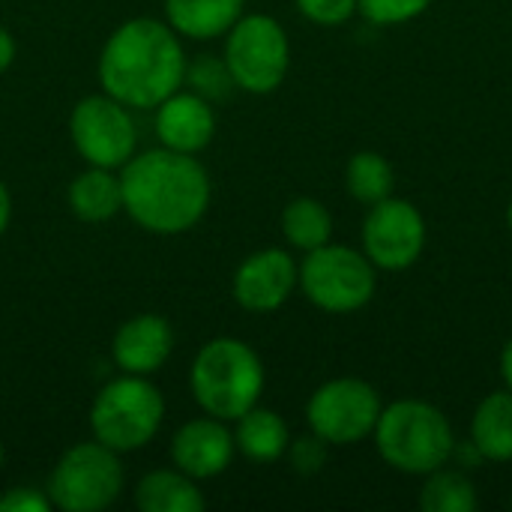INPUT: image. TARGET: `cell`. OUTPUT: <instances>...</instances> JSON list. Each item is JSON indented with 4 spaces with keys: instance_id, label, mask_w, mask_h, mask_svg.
Segmentation results:
<instances>
[{
    "instance_id": "obj_1",
    "label": "cell",
    "mask_w": 512,
    "mask_h": 512,
    "mask_svg": "<svg viewBox=\"0 0 512 512\" xmlns=\"http://www.w3.org/2000/svg\"><path fill=\"white\" fill-rule=\"evenodd\" d=\"M123 210L153 234H183L210 207V177L192 153L168 147L135 153L120 174Z\"/></svg>"
},
{
    "instance_id": "obj_2",
    "label": "cell",
    "mask_w": 512,
    "mask_h": 512,
    "mask_svg": "<svg viewBox=\"0 0 512 512\" xmlns=\"http://www.w3.org/2000/svg\"><path fill=\"white\" fill-rule=\"evenodd\" d=\"M186 54L177 30L156 18L120 24L99 57V81L126 108H156L186 81Z\"/></svg>"
},
{
    "instance_id": "obj_3",
    "label": "cell",
    "mask_w": 512,
    "mask_h": 512,
    "mask_svg": "<svg viewBox=\"0 0 512 512\" xmlns=\"http://www.w3.org/2000/svg\"><path fill=\"white\" fill-rule=\"evenodd\" d=\"M378 456L399 474L426 477L450 465L456 432L447 414L423 399H396L381 408L372 432Z\"/></svg>"
},
{
    "instance_id": "obj_4",
    "label": "cell",
    "mask_w": 512,
    "mask_h": 512,
    "mask_svg": "<svg viewBox=\"0 0 512 512\" xmlns=\"http://www.w3.org/2000/svg\"><path fill=\"white\" fill-rule=\"evenodd\" d=\"M192 396L207 417L237 423L264 393V363L252 345L219 336L210 339L189 372Z\"/></svg>"
},
{
    "instance_id": "obj_5",
    "label": "cell",
    "mask_w": 512,
    "mask_h": 512,
    "mask_svg": "<svg viewBox=\"0 0 512 512\" xmlns=\"http://www.w3.org/2000/svg\"><path fill=\"white\" fill-rule=\"evenodd\" d=\"M165 399L147 375H126L105 384L90 408V429L114 453H132L150 444L162 426Z\"/></svg>"
},
{
    "instance_id": "obj_6",
    "label": "cell",
    "mask_w": 512,
    "mask_h": 512,
    "mask_svg": "<svg viewBox=\"0 0 512 512\" xmlns=\"http://www.w3.org/2000/svg\"><path fill=\"white\" fill-rule=\"evenodd\" d=\"M297 285L321 312L348 315L372 303L378 291V267L366 258L363 249L324 243L306 252Z\"/></svg>"
},
{
    "instance_id": "obj_7",
    "label": "cell",
    "mask_w": 512,
    "mask_h": 512,
    "mask_svg": "<svg viewBox=\"0 0 512 512\" xmlns=\"http://www.w3.org/2000/svg\"><path fill=\"white\" fill-rule=\"evenodd\" d=\"M234 87L246 93H273L291 66V42L285 27L270 15H240L225 39L222 54Z\"/></svg>"
},
{
    "instance_id": "obj_8",
    "label": "cell",
    "mask_w": 512,
    "mask_h": 512,
    "mask_svg": "<svg viewBox=\"0 0 512 512\" xmlns=\"http://www.w3.org/2000/svg\"><path fill=\"white\" fill-rule=\"evenodd\" d=\"M123 489V468L111 447L90 441L60 456L48 477V498L63 512L108 510Z\"/></svg>"
},
{
    "instance_id": "obj_9",
    "label": "cell",
    "mask_w": 512,
    "mask_h": 512,
    "mask_svg": "<svg viewBox=\"0 0 512 512\" xmlns=\"http://www.w3.org/2000/svg\"><path fill=\"white\" fill-rule=\"evenodd\" d=\"M381 396L363 378H333L306 405L309 429L330 447H354L372 438L381 417Z\"/></svg>"
},
{
    "instance_id": "obj_10",
    "label": "cell",
    "mask_w": 512,
    "mask_h": 512,
    "mask_svg": "<svg viewBox=\"0 0 512 512\" xmlns=\"http://www.w3.org/2000/svg\"><path fill=\"white\" fill-rule=\"evenodd\" d=\"M69 135L84 162L96 168H123L135 156L138 132L129 108L114 96H84L69 117Z\"/></svg>"
},
{
    "instance_id": "obj_11",
    "label": "cell",
    "mask_w": 512,
    "mask_h": 512,
    "mask_svg": "<svg viewBox=\"0 0 512 512\" xmlns=\"http://www.w3.org/2000/svg\"><path fill=\"white\" fill-rule=\"evenodd\" d=\"M360 249L384 273L414 267L426 249V219L405 198H384L369 207L360 231Z\"/></svg>"
},
{
    "instance_id": "obj_12",
    "label": "cell",
    "mask_w": 512,
    "mask_h": 512,
    "mask_svg": "<svg viewBox=\"0 0 512 512\" xmlns=\"http://www.w3.org/2000/svg\"><path fill=\"white\" fill-rule=\"evenodd\" d=\"M300 279V267L285 249H261L249 255L231 282L234 300L246 312H276L288 303Z\"/></svg>"
},
{
    "instance_id": "obj_13",
    "label": "cell",
    "mask_w": 512,
    "mask_h": 512,
    "mask_svg": "<svg viewBox=\"0 0 512 512\" xmlns=\"http://www.w3.org/2000/svg\"><path fill=\"white\" fill-rule=\"evenodd\" d=\"M237 453L234 435L216 417L189 420L171 441V462L192 480H210L228 471Z\"/></svg>"
},
{
    "instance_id": "obj_14",
    "label": "cell",
    "mask_w": 512,
    "mask_h": 512,
    "mask_svg": "<svg viewBox=\"0 0 512 512\" xmlns=\"http://www.w3.org/2000/svg\"><path fill=\"white\" fill-rule=\"evenodd\" d=\"M174 348L171 324L162 315L144 312L129 318L111 342V357L126 375H153L165 366Z\"/></svg>"
},
{
    "instance_id": "obj_15",
    "label": "cell",
    "mask_w": 512,
    "mask_h": 512,
    "mask_svg": "<svg viewBox=\"0 0 512 512\" xmlns=\"http://www.w3.org/2000/svg\"><path fill=\"white\" fill-rule=\"evenodd\" d=\"M156 135L162 147L177 153H198L216 135L213 105L198 93H171L156 105Z\"/></svg>"
},
{
    "instance_id": "obj_16",
    "label": "cell",
    "mask_w": 512,
    "mask_h": 512,
    "mask_svg": "<svg viewBox=\"0 0 512 512\" xmlns=\"http://www.w3.org/2000/svg\"><path fill=\"white\" fill-rule=\"evenodd\" d=\"M471 441L486 462H512V390L489 393L471 417Z\"/></svg>"
},
{
    "instance_id": "obj_17",
    "label": "cell",
    "mask_w": 512,
    "mask_h": 512,
    "mask_svg": "<svg viewBox=\"0 0 512 512\" xmlns=\"http://www.w3.org/2000/svg\"><path fill=\"white\" fill-rule=\"evenodd\" d=\"M246 0H165L168 24L189 39H216L234 27Z\"/></svg>"
},
{
    "instance_id": "obj_18",
    "label": "cell",
    "mask_w": 512,
    "mask_h": 512,
    "mask_svg": "<svg viewBox=\"0 0 512 512\" xmlns=\"http://www.w3.org/2000/svg\"><path fill=\"white\" fill-rule=\"evenodd\" d=\"M69 210L90 225L108 222L123 210V189L120 177L111 174V168L90 165L84 174H78L69 186Z\"/></svg>"
},
{
    "instance_id": "obj_19",
    "label": "cell",
    "mask_w": 512,
    "mask_h": 512,
    "mask_svg": "<svg viewBox=\"0 0 512 512\" xmlns=\"http://www.w3.org/2000/svg\"><path fill=\"white\" fill-rule=\"evenodd\" d=\"M135 507L141 512H201L207 501L183 471H153L138 480Z\"/></svg>"
},
{
    "instance_id": "obj_20",
    "label": "cell",
    "mask_w": 512,
    "mask_h": 512,
    "mask_svg": "<svg viewBox=\"0 0 512 512\" xmlns=\"http://www.w3.org/2000/svg\"><path fill=\"white\" fill-rule=\"evenodd\" d=\"M234 444L246 459L267 465V462H276L288 453L291 432H288V423L276 411L255 405L252 411H246L237 420Z\"/></svg>"
},
{
    "instance_id": "obj_21",
    "label": "cell",
    "mask_w": 512,
    "mask_h": 512,
    "mask_svg": "<svg viewBox=\"0 0 512 512\" xmlns=\"http://www.w3.org/2000/svg\"><path fill=\"white\" fill-rule=\"evenodd\" d=\"M417 501L423 512H477L480 507V495L468 471L450 465L423 477V489Z\"/></svg>"
},
{
    "instance_id": "obj_22",
    "label": "cell",
    "mask_w": 512,
    "mask_h": 512,
    "mask_svg": "<svg viewBox=\"0 0 512 512\" xmlns=\"http://www.w3.org/2000/svg\"><path fill=\"white\" fill-rule=\"evenodd\" d=\"M282 234L294 249L312 252L333 240V216L318 198L300 195L282 210Z\"/></svg>"
},
{
    "instance_id": "obj_23",
    "label": "cell",
    "mask_w": 512,
    "mask_h": 512,
    "mask_svg": "<svg viewBox=\"0 0 512 512\" xmlns=\"http://www.w3.org/2000/svg\"><path fill=\"white\" fill-rule=\"evenodd\" d=\"M345 189L354 201L372 207L393 195L396 189V168L387 156L375 150H360L348 159L345 168Z\"/></svg>"
},
{
    "instance_id": "obj_24",
    "label": "cell",
    "mask_w": 512,
    "mask_h": 512,
    "mask_svg": "<svg viewBox=\"0 0 512 512\" xmlns=\"http://www.w3.org/2000/svg\"><path fill=\"white\" fill-rule=\"evenodd\" d=\"M186 78L195 87L192 93L204 96L207 102L210 99H222L234 87V78H231L225 60H216L213 54H201L192 66H186Z\"/></svg>"
},
{
    "instance_id": "obj_25",
    "label": "cell",
    "mask_w": 512,
    "mask_h": 512,
    "mask_svg": "<svg viewBox=\"0 0 512 512\" xmlns=\"http://www.w3.org/2000/svg\"><path fill=\"white\" fill-rule=\"evenodd\" d=\"M432 0H357V12L375 27H396L420 18Z\"/></svg>"
},
{
    "instance_id": "obj_26",
    "label": "cell",
    "mask_w": 512,
    "mask_h": 512,
    "mask_svg": "<svg viewBox=\"0 0 512 512\" xmlns=\"http://www.w3.org/2000/svg\"><path fill=\"white\" fill-rule=\"evenodd\" d=\"M303 18L321 27H339L357 15V0H297Z\"/></svg>"
},
{
    "instance_id": "obj_27",
    "label": "cell",
    "mask_w": 512,
    "mask_h": 512,
    "mask_svg": "<svg viewBox=\"0 0 512 512\" xmlns=\"http://www.w3.org/2000/svg\"><path fill=\"white\" fill-rule=\"evenodd\" d=\"M327 441H321L315 432L312 435H306V438H297V441H291L288 444V456H291V465H294V471H300V474H318L324 465H327Z\"/></svg>"
},
{
    "instance_id": "obj_28",
    "label": "cell",
    "mask_w": 512,
    "mask_h": 512,
    "mask_svg": "<svg viewBox=\"0 0 512 512\" xmlns=\"http://www.w3.org/2000/svg\"><path fill=\"white\" fill-rule=\"evenodd\" d=\"M51 498L39 489H9L0 495V512H48Z\"/></svg>"
},
{
    "instance_id": "obj_29",
    "label": "cell",
    "mask_w": 512,
    "mask_h": 512,
    "mask_svg": "<svg viewBox=\"0 0 512 512\" xmlns=\"http://www.w3.org/2000/svg\"><path fill=\"white\" fill-rule=\"evenodd\" d=\"M450 465H456V468H462V471H477L480 465H486V459H483V453L477 450V444L468 438V441H459L456 438V444H453V453H450Z\"/></svg>"
},
{
    "instance_id": "obj_30",
    "label": "cell",
    "mask_w": 512,
    "mask_h": 512,
    "mask_svg": "<svg viewBox=\"0 0 512 512\" xmlns=\"http://www.w3.org/2000/svg\"><path fill=\"white\" fill-rule=\"evenodd\" d=\"M15 60V39L9 36L6 27H0V72H6Z\"/></svg>"
},
{
    "instance_id": "obj_31",
    "label": "cell",
    "mask_w": 512,
    "mask_h": 512,
    "mask_svg": "<svg viewBox=\"0 0 512 512\" xmlns=\"http://www.w3.org/2000/svg\"><path fill=\"white\" fill-rule=\"evenodd\" d=\"M9 216H12V198H9V189L0 183V234L9 228Z\"/></svg>"
},
{
    "instance_id": "obj_32",
    "label": "cell",
    "mask_w": 512,
    "mask_h": 512,
    "mask_svg": "<svg viewBox=\"0 0 512 512\" xmlns=\"http://www.w3.org/2000/svg\"><path fill=\"white\" fill-rule=\"evenodd\" d=\"M501 378H504V384L512 390V336L507 339L504 351H501Z\"/></svg>"
},
{
    "instance_id": "obj_33",
    "label": "cell",
    "mask_w": 512,
    "mask_h": 512,
    "mask_svg": "<svg viewBox=\"0 0 512 512\" xmlns=\"http://www.w3.org/2000/svg\"><path fill=\"white\" fill-rule=\"evenodd\" d=\"M507 225H510V231H512V198H510V207H507Z\"/></svg>"
},
{
    "instance_id": "obj_34",
    "label": "cell",
    "mask_w": 512,
    "mask_h": 512,
    "mask_svg": "<svg viewBox=\"0 0 512 512\" xmlns=\"http://www.w3.org/2000/svg\"><path fill=\"white\" fill-rule=\"evenodd\" d=\"M0 465H3V444H0Z\"/></svg>"
},
{
    "instance_id": "obj_35",
    "label": "cell",
    "mask_w": 512,
    "mask_h": 512,
    "mask_svg": "<svg viewBox=\"0 0 512 512\" xmlns=\"http://www.w3.org/2000/svg\"><path fill=\"white\" fill-rule=\"evenodd\" d=\"M510 504H512V501H510Z\"/></svg>"
}]
</instances>
